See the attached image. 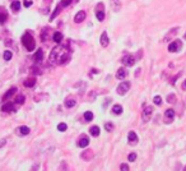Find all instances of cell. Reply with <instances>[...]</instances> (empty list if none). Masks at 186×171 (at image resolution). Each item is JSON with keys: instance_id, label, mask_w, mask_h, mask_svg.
<instances>
[{"instance_id": "cell-1", "label": "cell", "mask_w": 186, "mask_h": 171, "mask_svg": "<svg viewBox=\"0 0 186 171\" xmlns=\"http://www.w3.org/2000/svg\"><path fill=\"white\" fill-rule=\"evenodd\" d=\"M70 60V53L66 47L56 46L50 53V61L54 64H66Z\"/></svg>"}, {"instance_id": "cell-2", "label": "cell", "mask_w": 186, "mask_h": 171, "mask_svg": "<svg viewBox=\"0 0 186 171\" xmlns=\"http://www.w3.org/2000/svg\"><path fill=\"white\" fill-rule=\"evenodd\" d=\"M22 44H23V46L27 49V51H33L34 47H36L34 38L30 32H27V33H24L23 36H22Z\"/></svg>"}, {"instance_id": "cell-3", "label": "cell", "mask_w": 186, "mask_h": 171, "mask_svg": "<svg viewBox=\"0 0 186 171\" xmlns=\"http://www.w3.org/2000/svg\"><path fill=\"white\" fill-rule=\"evenodd\" d=\"M182 49V42L180 40H174L168 45V51L169 53H178Z\"/></svg>"}, {"instance_id": "cell-4", "label": "cell", "mask_w": 186, "mask_h": 171, "mask_svg": "<svg viewBox=\"0 0 186 171\" xmlns=\"http://www.w3.org/2000/svg\"><path fill=\"white\" fill-rule=\"evenodd\" d=\"M130 82H123V83H120L118 84V87H117V93L120 96H124L125 93H126L127 91L130 89Z\"/></svg>"}, {"instance_id": "cell-5", "label": "cell", "mask_w": 186, "mask_h": 171, "mask_svg": "<svg viewBox=\"0 0 186 171\" xmlns=\"http://www.w3.org/2000/svg\"><path fill=\"white\" fill-rule=\"evenodd\" d=\"M152 114H153V107L152 106H147V107L143 110V115H142L143 121L148 123L150 120V118H152Z\"/></svg>"}, {"instance_id": "cell-6", "label": "cell", "mask_w": 186, "mask_h": 171, "mask_svg": "<svg viewBox=\"0 0 186 171\" xmlns=\"http://www.w3.org/2000/svg\"><path fill=\"white\" fill-rule=\"evenodd\" d=\"M123 64L124 65H126V66H133L134 64L136 63V59H135V56H133V55H126V56H124L123 57Z\"/></svg>"}, {"instance_id": "cell-7", "label": "cell", "mask_w": 186, "mask_h": 171, "mask_svg": "<svg viewBox=\"0 0 186 171\" xmlns=\"http://www.w3.org/2000/svg\"><path fill=\"white\" fill-rule=\"evenodd\" d=\"M174 119H175V111L172 110V109L166 110V112H165V123L166 124H171V123L174 121Z\"/></svg>"}, {"instance_id": "cell-8", "label": "cell", "mask_w": 186, "mask_h": 171, "mask_svg": "<svg viewBox=\"0 0 186 171\" xmlns=\"http://www.w3.org/2000/svg\"><path fill=\"white\" fill-rule=\"evenodd\" d=\"M17 110V106H15L13 102H6L1 106V111L3 112H14Z\"/></svg>"}, {"instance_id": "cell-9", "label": "cell", "mask_w": 186, "mask_h": 171, "mask_svg": "<svg viewBox=\"0 0 186 171\" xmlns=\"http://www.w3.org/2000/svg\"><path fill=\"white\" fill-rule=\"evenodd\" d=\"M76 143H78V147H81V148H84V147H87L88 144H89V138L87 137V135H81V137H79V139H78V142H76Z\"/></svg>"}, {"instance_id": "cell-10", "label": "cell", "mask_w": 186, "mask_h": 171, "mask_svg": "<svg viewBox=\"0 0 186 171\" xmlns=\"http://www.w3.org/2000/svg\"><path fill=\"white\" fill-rule=\"evenodd\" d=\"M127 141H129L130 144H136L138 141H139V138H138V135L135 132H129V134H127Z\"/></svg>"}, {"instance_id": "cell-11", "label": "cell", "mask_w": 186, "mask_h": 171, "mask_svg": "<svg viewBox=\"0 0 186 171\" xmlns=\"http://www.w3.org/2000/svg\"><path fill=\"white\" fill-rule=\"evenodd\" d=\"M85 17H87V14H85V12L84 10H81V12H78L75 14V17H74V22L75 23H81V22H83L85 19Z\"/></svg>"}, {"instance_id": "cell-12", "label": "cell", "mask_w": 186, "mask_h": 171, "mask_svg": "<svg viewBox=\"0 0 186 171\" xmlns=\"http://www.w3.org/2000/svg\"><path fill=\"white\" fill-rule=\"evenodd\" d=\"M8 19V12L4 8H0V24H4Z\"/></svg>"}, {"instance_id": "cell-13", "label": "cell", "mask_w": 186, "mask_h": 171, "mask_svg": "<svg viewBox=\"0 0 186 171\" xmlns=\"http://www.w3.org/2000/svg\"><path fill=\"white\" fill-rule=\"evenodd\" d=\"M15 92H17V88H15V87H12L10 89H8V92H6L5 95L3 96V101H6V100H9L13 95H15Z\"/></svg>"}, {"instance_id": "cell-14", "label": "cell", "mask_w": 186, "mask_h": 171, "mask_svg": "<svg viewBox=\"0 0 186 171\" xmlns=\"http://www.w3.org/2000/svg\"><path fill=\"white\" fill-rule=\"evenodd\" d=\"M24 87H27V88H32L34 84H36V78H33V77H31V78H27L23 82Z\"/></svg>"}, {"instance_id": "cell-15", "label": "cell", "mask_w": 186, "mask_h": 171, "mask_svg": "<svg viewBox=\"0 0 186 171\" xmlns=\"http://www.w3.org/2000/svg\"><path fill=\"white\" fill-rule=\"evenodd\" d=\"M75 104H76V101H75L74 97H66V98H65V106H66L68 109L74 107Z\"/></svg>"}, {"instance_id": "cell-16", "label": "cell", "mask_w": 186, "mask_h": 171, "mask_svg": "<svg viewBox=\"0 0 186 171\" xmlns=\"http://www.w3.org/2000/svg\"><path fill=\"white\" fill-rule=\"evenodd\" d=\"M126 75H127V72H126V69H124V68H120V69L117 70V73H116V78L121 79V80H124V78Z\"/></svg>"}, {"instance_id": "cell-17", "label": "cell", "mask_w": 186, "mask_h": 171, "mask_svg": "<svg viewBox=\"0 0 186 171\" xmlns=\"http://www.w3.org/2000/svg\"><path fill=\"white\" fill-rule=\"evenodd\" d=\"M42 59H43V51L42 49H40L34 54V63H40V61H42Z\"/></svg>"}, {"instance_id": "cell-18", "label": "cell", "mask_w": 186, "mask_h": 171, "mask_svg": "<svg viewBox=\"0 0 186 171\" xmlns=\"http://www.w3.org/2000/svg\"><path fill=\"white\" fill-rule=\"evenodd\" d=\"M101 46H103L106 47L108 45V36H107V32H103V33L101 35Z\"/></svg>"}, {"instance_id": "cell-19", "label": "cell", "mask_w": 186, "mask_h": 171, "mask_svg": "<svg viewBox=\"0 0 186 171\" xmlns=\"http://www.w3.org/2000/svg\"><path fill=\"white\" fill-rule=\"evenodd\" d=\"M52 40L55 41L56 44H60L63 41V33H61V32H59V31H56L55 33L52 35Z\"/></svg>"}, {"instance_id": "cell-20", "label": "cell", "mask_w": 186, "mask_h": 171, "mask_svg": "<svg viewBox=\"0 0 186 171\" xmlns=\"http://www.w3.org/2000/svg\"><path fill=\"white\" fill-rule=\"evenodd\" d=\"M111 8H112V10L114 12H118L120 10V8H121L120 1H118V0H111Z\"/></svg>"}, {"instance_id": "cell-21", "label": "cell", "mask_w": 186, "mask_h": 171, "mask_svg": "<svg viewBox=\"0 0 186 171\" xmlns=\"http://www.w3.org/2000/svg\"><path fill=\"white\" fill-rule=\"evenodd\" d=\"M21 1H18V0H14V1L10 4V9L13 12H18L19 9H21Z\"/></svg>"}, {"instance_id": "cell-22", "label": "cell", "mask_w": 186, "mask_h": 171, "mask_svg": "<svg viewBox=\"0 0 186 171\" xmlns=\"http://www.w3.org/2000/svg\"><path fill=\"white\" fill-rule=\"evenodd\" d=\"M82 159L83 160H87V161H89V160H91V159H93V152H92V151H85V152H83L82 153Z\"/></svg>"}, {"instance_id": "cell-23", "label": "cell", "mask_w": 186, "mask_h": 171, "mask_svg": "<svg viewBox=\"0 0 186 171\" xmlns=\"http://www.w3.org/2000/svg\"><path fill=\"white\" fill-rule=\"evenodd\" d=\"M18 134L19 135H28L30 134V128L28 127H21L18 129Z\"/></svg>"}, {"instance_id": "cell-24", "label": "cell", "mask_w": 186, "mask_h": 171, "mask_svg": "<svg viewBox=\"0 0 186 171\" xmlns=\"http://www.w3.org/2000/svg\"><path fill=\"white\" fill-rule=\"evenodd\" d=\"M89 133H91L92 137H98L99 135V128L94 125V127H92L91 129H89Z\"/></svg>"}, {"instance_id": "cell-25", "label": "cell", "mask_w": 186, "mask_h": 171, "mask_svg": "<svg viewBox=\"0 0 186 171\" xmlns=\"http://www.w3.org/2000/svg\"><path fill=\"white\" fill-rule=\"evenodd\" d=\"M60 8H61V4H59V5H57L56 8H55V10H54V13L50 15V21H52V19H55V18L57 17V15H59V13H60Z\"/></svg>"}, {"instance_id": "cell-26", "label": "cell", "mask_w": 186, "mask_h": 171, "mask_svg": "<svg viewBox=\"0 0 186 171\" xmlns=\"http://www.w3.org/2000/svg\"><path fill=\"white\" fill-rule=\"evenodd\" d=\"M112 112H114L115 115H120L121 112H123V107H121L120 105H114L112 106Z\"/></svg>"}, {"instance_id": "cell-27", "label": "cell", "mask_w": 186, "mask_h": 171, "mask_svg": "<svg viewBox=\"0 0 186 171\" xmlns=\"http://www.w3.org/2000/svg\"><path fill=\"white\" fill-rule=\"evenodd\" d=\"M96 17L99 22H102L105 19V10H96Z\"/></svg>"}, {"instance_id": "cell-28", "label": "cell", "mask_w": 186, "mask_h": 171, "mask_svg": "<svg viewBox=\"0 0 186 171\" xmlns=\"http://www.w3.org/2000/svg\"><path fill=\"white\" fill-rule=\"evenodd\" d=\"M84 120L85 121H92L93 120V112L92 111H85L84 112Z\"/></svg>"}, {"instance_id": "cell-29", "label": "cell", "mask_w": 186, "mask_h": 171, "mask_svg": "<svg viewBox=\"0 0 186 171\" xmlns=\"http://www.w3.org/2000/svg\"><path fill=\"white\" fill-rule=\"evenodd\" d=\"M24 100H25V97H24L23 95H18L17 98H15V102H17L18 105H23L24 104Z\"/></svg>"}, {"instance_id": "cell-30", "label": "cell", "mask_w": 186, "mask_h": 171, "mask_svg": "<svg viewBox=\"0 0 186 171\" xmlns=\"http://www.w3.org/2000/svg\"><path fill=\"white\" fill-rule=\"evenodd\" d=\"M4 60L5 61H8V60H10L12 59V56H13V54H12V51L10 50H6V51H4Z\"/></svg>"}, {"instance_id": "cell-31", "label": "cell", "mask_w": 186, "mask_h": 171, "mask_svg": "<svg viewBox=\"0 0 186 171\" xmlns=\"http://www.w3.org/2000/svg\"><path fill=\"white\" fill-rule=\"evenodd\" d=\"M47 36H49V28H45V30L42 31V33H41V40L42 41H46L47 40Z\"/></svg>"}, {"instance_id": "cell-32", "label": "cell", "mask_w": 186, "mask_h": 171, "mask_svg": "<svg viewBox=\"0 0 186 171\" xmlns=\"http://www.w3.org/2000/svg\"><path fill=\"white\" fill-rule=\"evenodd\" d=\"M176 101H177V98H176V96L174 95V93H171V95L167 96V102H169V104H175Z\"/></svg>"}, {"instance_id": "cell-33", "label": "cell", "mask_w": 186, "mask_h": 171, "mask_svg": "<svg viewBox=\"0 0 186 171\" xmlns=\"http://www.w3.org/2000/svg\"><path fill=\"white\" fill-rule=\"evenodd\" d=\"M66 129H68V125H66L65 123H60V124L57 125V130L59 132H65Z\"/></svg>"}, {"instance_id": "cell-34", "label": "cell", "mask_w": 186, "mask_h": 171, "mask_svg": "<svg viewBox=\"0 0 186 171\" xmlns=\"http://www.w3.org/2000/svg\"><path fill=\"white\" fill-rule=\"evenodd\" d=\"M105 129L107 132H112V130H114V124H112V123H106V124H105Z\"/></svg>"}, {"instance_id": "cell-35", "label": "cell", "mask_w": 186, "mask_h": 171, "mask_svg": "<svg viewBox=\"0 0 186 171\" xmlns=\"http://www.w3.org/2000/svg\"><path fill=\"white\" fill-rule=\"evenodd\" d=\"M73 3V0H61V3H60V4H61V6L63 8H65V6H68V5H70Z\"/></svg>"}, {"instance_id": "cell-36", "label": "cell", "mask_w": 186, "mask_h": 171, "mask_svg": "<svg viewBox=\"0 0 186 171\" xmlns=\"http://www.w3.org/2000/svg\"><path fill=\"white\" fill-rule=\"evenodd\" d=\"M153 101H154V104H156L157 106H161V104H162V98L159 97V96H156Z\"/></svg>"}, {"instance_id": "cell-37", "label": "cell", "mask_w": 186, "mask_h": 171, "mask_svg": "<svg viewBox=\"0 0 186 171\" xmlns=\"http://www.w3.org/2000/svg\"><path fill=\"white\" fill-rule=\"evenodd\" d=\"M31 72L33 73V74H41V73H42L37 66H32V68H31Z\"/></svg>"}, {"instance_id": "cell-38", "label": "cell", "mask_w": 186, "mask_h": 171, "mask_svg": "<svg viewBox=\"0 0 186 171\" xmlns=\"http://www.w3.org/2000/svg\"><path fill=\"white\" fill-rule=\"evenodd\" d=\"M127 159H129V161H130V162H133V161H135V160H136V153H134V152H133V153H130Z\"/></svg>"}, {"instance_id": "cell-39", "label": "cell", "mask_w": 186, "mask_h": 171, "mask_svg": "<svg viewBox=\"0 0 186 171\" xmlns=\"http://www.w3.org/2000/svg\"><path fill=\"white\" fill-rule=\"evenodd\" d=\"M120 170L121 171H129V165H127V163H121Z\"/></svg>"}, {"instance_id": "cell-40", "label": "cell", "mask_w": 186, "mask_h": 171, "mask_svg": "<svg viewBox=\"0 0 186 171\" xmlns=\"http://www.w3.org/2000/svg\"><path fill=\"white\" fill-rule=\"evenodd\" d=\"M96 10H105V5H103V3H98L97 6H96Z\"/></svg>"}, {"instance_id": "cell-41", "label": "cell", "mask_w": 186, "mask_h": 171, "mask_svg": "<svg viewBox=\"0 0 186 171\" xmlns=\"http://www.w3.org/2000/svg\"><path fill=\"white\" fill-rule=\"evenodd\" d=\"M23 5L25 6V8H30V6L32 5V0H25V1L23 3Z\"/></svg>"}, {"instance_id": "cell-42", "label": "cell", "mask_w": 186, "mask_h": 171, "mask_svg": "<svg viewBox=\"0 0 186 171\" xmlns=\"http://www.w3.org/2000/svg\"><path fill=\"white\" fill-rule=\"evenodd\" d=\"M4 144H5V139H1V141H0V147H3Z\"/></svg>"}, {"instance_id": "cell-43", "label": "cell", "mask_w": 186, "mask_h": 171, "mask_svg": "<svg viewBox=\"0 0 186 171\" xmlns=\"http://www.w3.org/2000/svg\"><path fill=\"white\" fill-rule=\"evenodd\" d=\"M182 88H184V89H185V91H186V80H185V82H184V83H182Z\"/></svg>"}, {"instance_id": "cell-44", "label": "cell", "mask_w": 186, "mask_h": 171, "mask_svg": "<svg viewBox=\"0 0 186 171\" xmlns=\"http://www.w3.org/2000/svg\"><path fill=\"white\" fill-rule=\"evenodd\" d=\"M91 72H92V73H94V74H97V73H98V70H97V69H92Z\"/></svg>"}, {"instance_id": "cell-45", "label": "cell", "mask_w": 186, "mask_h": 171, "mask_svg": "<svg viewBox=\"0 0 186 171\" xmlns=\"http://www.w3.org/2000/svg\"><path fill=\"white\" fill-rule=\"evenodd\" d=\"M184 38H185V40H186V33H185V35H184Z\"/></svg>"}, {"instance_id": "cell-46", "label": "cell", "mask_w": 186, "mask_h": 171, "mask_svg": "<svg viewBox=\"0 0 186 171\" xmlns=\"http://www.w3.org/2000/svg\"><path fill=\"white\" fill-rule=\"evenodd\" d=\"M182 171H186V166H185V167H184V170H182Z\"/></svg>"}]
</instances>
